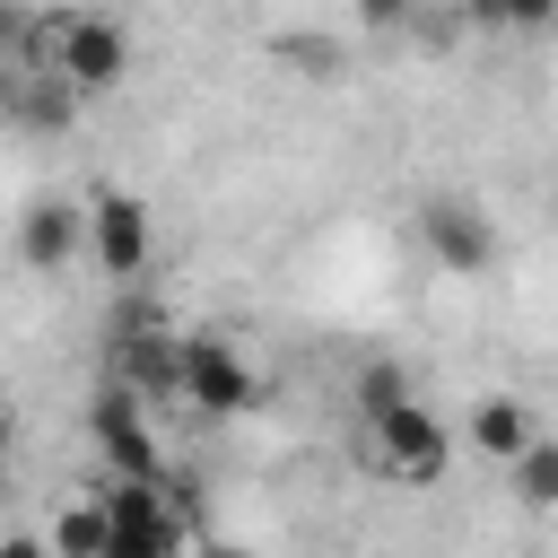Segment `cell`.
Segmentation results:
<instances>
[{
  "mask_svg": "<svg viewBox=\"0 0 558 558\" xmlns=\"http://www.w3.org/2000/svg\"><path fill=\"white\" fill-rule=\"evenodd\" d=\"M357 462L375 471V480H401V488H436L445 471H453V427L410 392V401H392V410H375V418H357Z\"/></svg>",
  "mask_w": 558,
  "mask_h": 558,
  "instance_id": "2",
  "label": "cell"
},
{
  "mask_svg": "<svg viewBox=\"0 0 558 558\" xmlns=\"http://www.w3.org/2000/svg\"><path fill=\"white\" fill-rule=\"evenodd\" d=\"M52 549H61V558H113V514H105V488L52 514Z\"/></svg>",
  "mask_w": 558,
  "mask_h": 558,
  "instance_id": "11",
  "label": "cell"
},
{
  "mask_svg": "<svg viewBox=\"0 0 558 558\" xmlns=\"http://www.w3.org/2000/svg\"><path fill=\"white\" fill-rule=\"evenodd\" d=\"M87 253V201H70V192H35L26 209H17V262L26 270H70Z\"/></svg>",
  "mask_w": 558,
  "mask_h": 558,
  "instance_id": "9",
  "label": "cell"
},
{
  "mask_svg": "<svg viewBox=\"0 0 558 558\" xmlns=\"http://www.w3.org/2000/svg\"><path fill=\"white\" fill-rule=\"evenodd\" d=\"M87 262L105 270V279H148V262H157V218H148V201L140 192H122V183H96L87 192Z\"/></svg>",
  "mask_w": 558,
  "mask_h": 558,
  "instance_id": "3",
  "label": "cell"
},
{
  "mask_svg": "<svg viewBox=\"0 0 558 558\" xmlns=\"http://www.w3.org/2000/svg\"><path fill=\"white\" fill-rule=\"evenodd\" d=\"M418 384L392 366V357H375V366H357V384H349V418H375V410H392V401H410Z\"/></svg>",
  "mask_w": 558,
  "mask_h": 558,
  "instance_id": "14",
  "label": "cell"
},
{
  "mask_svg": "<svg viewBox=\"0 0 558 558\" xmlns=\"http://www.w3.org/2000/svg\"><path fill=\"white\" fill-rule=\"evenodd\" d=\"M87 445H96L105 480H166V453H157V427H148V392H131V384H105L87 401Z\"/></svg>",
  "mask_w": 558,
  "mask_h": 558,
  "instance_id": "4",
  "label": "cell"
},
{
  "mask_svg": "<svg viewBox=\"0 0 558 558\" xmlns=\"http://www.w3.org/2000/svg\"><path fill=\"white\" fill-rule=\"evenodd\" d=\"M410 9H418V0H357V26H366V35H401Z\"/></svg>",
  "mask_w": 558,
  "mask_h": 558,
  "instance_id": "15",
  "label": "cell"
},
{
  "mask_svg": "<svg viewBox=\"0 0 558 558\" xmlns=\"http://www.w3.org/2000/svg\"><path fill=\"white\" fill-rule=\"evenodd\" d=\"M418 244H427V262H436L445 279H471V270L497 262V218H488L471 192H427V201H418Z\"/></svg>",
  "mask_w": 558,
  "mask_h": 558,
  "instance_id": "6",
  "label": "cell"
},
{
  "mask_svg": "<svg viewBox=\"0 0 558 558\" xmlns=\"http://www.w3.org/2000/svg\"><path fill=\"white\" fill-rule=\"evenodd\" d=\"M183 401L201 418H244L262 401V375L227 331H183Z\"/></svg>",
  "mask_w": 558,
  "mask_h": 558,
  "instance_id": "5",
  "label": "cell"
},
{
  "mask_svg": "<svg viewBox=\"0 0 558 558\" xmlns=\"http://www.w3.org/2000/svg\"><path fill=\"white\" fill-rule=\"evenodd\" d=\"M26 70L70 78L78 96H113V87L131 78V26L105 17V9H52V17L26 35Z\"/></svg>",
  "mask_w": 558,
  "mask_h": 558,
  "instance_id": "1",
  "label": "cell"
},
{
  "mask_svg": "<svg viewBox=\"0 0 558 558\" xmlns=\"http://www.w3.org/2000/svg\"><path fill=\"white\" fill-rule=\"evenodd\" d=\"M532 436H541V427H532V401H523V392H480V401L462 410V445H471L480 462H497V471H506Z\"/></svg>",
  "mask_w": 558,
  "mask_h": 558,
  "instance_id": "10",
  "label": "cell"
},
{
  "mask_svg": "<svg viewBox=\"0 0 558 558\" xmlns=\"http://www.w3.org/2000/svg\"><path fill=\"white\" fill-rule=\"evenodd\" d=\"M105 366H113V384H131V392L166 401V392H183V331H166L157 314H140V323H122V331H113Z\"/></svg>",
  "mask_w": 558,
  "mask_h": 558,
  "instance_id": "8",
  "label": "cell"
},
{
  "mask_svg": "<svg viewBox=\"0 0 558 558\" xmlns=\"http://www.w3.org/2000/svg\"><path fill=\"white\" fill-rule=\"evenodd\" d=\"M506 488H514V506L549 514V506H558V436H532V445L506 462Z\"/></svg>",
  "mask_w": 558,
  "mask_h": 558,
  "instance_id": "12",
  "label": "cell"
},
{
  "mask_svg": "<svg viewBox=\"0 0 558 558\" xmlns=\"http://www.w3.org/2000/svg\"><path fill=\"white\" fill-rule=\"evenodd\" d=\"M174 480H105V514H113V558H174L192 541V523L166 506Z\"/></svg>",
  "mask_w": 558,
  "mask_h": 558,
  "instance_id": "7",
  "label": "cell"
},
{
  "mask_svg": "<svg viewBox=\"0 0 558 558\" xmlns=\"http://www.w3.org/2000/svg\"><path fill=\"white\" fill-rule=\"evenodd\" d=\"M462 17L488 35H532V26H558V0H462Z\"/></svg>",
  "mask_w": 558,
  "mask_h": 558,
  "instance_id": "13",
  "label": "cell"
}]
</instances>
